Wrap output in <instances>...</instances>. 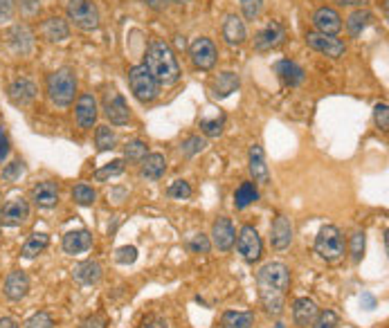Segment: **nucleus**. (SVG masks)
I'll use <instances>...</instances> for the list:
<instances>
[{
	"mask_svg": "<svg viewBox=\"0 0 389 328\" xmlns=\"http://www.w3.org/2000/svg\"><path fill=\"white\" fill-rule=\"evenodd\" d=\"M5 297L10 301H21L23 297H27L30 292V279L23 270H14V272L7 274L5 285H3Z\"/></svg>",
	"mask_w": 389,
	"mask_h": 328,
	"instance_id": "nucleus-14",
	"label": "nucleus"
},
{
	"mask_svg": "<svg viewBox=\"0 0 389 328\" xmlns=\"http://www.w3.org/2000/svg\"><path fill=\"white\" fill-rule=\"evenodd\" d=\"M189 56H191V63L196 65L198 70H212L216 65L218 52H216V45L212 40L200 36L189 45Z\"/></svg>",
	"mask_w": 389,
	"mask_h": 328,
	"instance_id": "nucleus-8",
	"label": "nucleus"
},
{
	"mask_svg": "<svg viewBox=\"0 0 389 328\" xmlns=\"http://www.w3.org/2000/svg\"><path fill=\"white\" fill-rule=\"evenodd\" d=\"M209 248H212V243H209V239L205 234H196V236H191V241H189V250L193 254H207Z\"/></svg>",
	"mask_w": 389,
	"mask_h": 328,
	"instance_id": "nucleus-45",
	"label": "nucleus"
},
{
	"mask_svg": "<svg viewBox=\"0 0 389 328\" xmlns=\"http://www.w3.org/2000/svg\"><path fill=\"white\" fill-rule=\"evenodd\" d=\"M286 38V30H283L281 23L270 21L266 23V27H261L255 36V50L257 52H270L274 47H279Z\"/></svg>",
	"mask_w": 389,
	"mask_h": 328,
	"instance_id": "nucleus-11",
	"label": "nucleus"
},
{
	"mask_svg": "<svg viewBox=\"0 0 389 328\" xmlns=\"http://www.w3.org/2000/svg\"><path fill=\"white\" fill-rule=\"evenodd\" d=\"M124 169H126V162L124 160H113L110 164H106V167H102V169L95 171V180H99V183H102V180L121 176V174H124Z\"/></svg>",
	"mask_w": 389,
	"mask_h": 328,
	"instance_id": "nucleus-37",
	"label": "nucleus"
},
{
	"mask_svg": "<svg viewBox=\"0 0 389 328\" xmlns=\"http://www.w3.org/2000/svg\"><path fill=\"white\" fill-rule=\"evenodd\" d=\"M137 259V250L133 248V245H124V248H119L115 252V261L121 266H128V263H135Z\"/></svg>",
	"mask_w": 389,
	"mask_h": 328,
	"instance_id": "nucleus-46",
	"label": "nucleus"
},
{
	"mask_svg": "<svg viewBox=\"0 0 389 328\" xmlns=\"http://www.w3.org/2000/svg\"><path fill=\"white\" fill-rule=\"evenodd\" d=\"M374 119H376V126L380 130H387L389 128V108H387V104H376Z\"/></svg>",
	"mask_w": 389,
	"mask_h": 328,
	"instance_id": "nucleus-48",
	"label": "nucleus"
},
{
	"mask_svg": "<svg viewBox=\"0 0 389 328\" xmlns=\"http://www.w3.org/2000/svg\"><path fill=\"white\" fill-rule=\"evenodd\" d=\"M7 155H10V137H7L5 126H0V162H5Z\"/></svg>",
	"mask_w": 389,
	"mask_h": 328,
	"instance_id": "nucleus-51",
	"label": "nucleus"
},
{
	"mask_svg": "<svg viewBox=\"0 0 389 328\" xmlns=\"http://www.w3.org/2000/svg\"><path fill=\"white\" fill-rule=\"evenodd\" d=\"M374 21V14H371L369 10H355L349 19H346V32L355 38V36H360L364 30L369 27V23Z\"/></svg>",
	"mask_w": 389,
	"mask_h": 328,
	"instance_id": "nucleus-30",
	"label": "nucleus"
},
{
	"mask_svg": "<svg viewBox=\"0 0 389 328\" xmlns=\"http://www.w3.org/2000/svg\"><path fill=\"white\" fill-rule=\"evenodd\" d=\"M167 171V160L162 153H147L142 160V178L147 180H160Z\"/></svg>",
	"mask_w": 389,
	"mask_h": 328,
	"instance_id": "nucleus-29",
	"label": "nucleus"
},
{
	"mask_svg": "<svg viewBox=\"0 0 389 328\" xmlns=\"http://www.w3.org/2000/svg\"><path fill=\"white\" fill-rule=\"evenodd\" d=\"M248 32H246V23H243L237 14H230L228 19L223 21V38L228 45H241L246 40Z\"/></svg>",
	"mask_w": 389,
	"mask_h": 328,
	"instance_id": "nucleus-27",
	"label": "nucleus"
},
{
	"mask_svg": "<svg viewBox=\"0 0 389 328\" xmlns=\"http://www.w3.org/2000/svg\"><path fill=\"white\" fill-rule=\"evenodd\" d=\"M95 144H97V149H99L102 153H104V151H113V149H115V144H117L115 130H113L110 126H97Z\"/></svg>",
	"mask_w": 389,
	"mask_h": 328,
	"instance_id": "nucleus-34",
	"label": "nucleus"
},
{
	"mask_svg": "<svg viewBox=\"0 0 389 328\" xmlns=\"http://www.w3.org/2000/svg\"><path fill=\"white\" fill-rule=\"evenodd\" d=\"M250 174H252L255 183L259 185H268L270 174H268V164H266V153L259 144L250 146Z\"/></svg>",
	"mask_w": 389,
	"mask_h": 328,
	"instance_id": "nucleus-25",
	"label": "nucleus"
},
{
	"mask_svg": "<svg viewBox=\"0 0 389 328\" xmlns=\"http://www.w3.org/2000/svg\"><path fill=\"white\" fill-rule=\"evenodd\" d=\"M128 86H131L133 95L137 102L142 104H151L158 97V84L156 79L151 77V72L147 70V65H133L128 70Z\"/></svg>",
	"mask_w": 389,
	"mask_h": 328,
	"instance_id": "nucleus-6",
	"label": "nucleus"
},
{
	"mask_svg": "<svg viewBox=\"0 0 389 328\" xmlns=\"http://www.w3.org/2000/svg\"><path fill=\"white\" fill-rule=\"evenodd\" d=\"M52 326H54V319L47 313H36L25 322V328H52Z\"/></svg>",
	"mask_w": 389,
	"mask_h": 328,
	"instance_id": "nucleus-44",
	"label": "nucleus"
},
{
	"mask_svg": "<svg viewBox=\"0 0 389 328\" xmlns=\"http://www.w3.org/2000/svg\"><path fill=\"white\" fill-rule=\"evenodd\" d=\"M40 34H43V38L50 40V43H61V40L70 38V27L61 16H50V19L43 21V25H40Z\"/></svg>",
	"mask_w": 389,
	"mask_h": 328,
	"instance_id": "nucleus-22",
	"label": "nucleus"
},
{
	"mask_svg": "<svg viewBox=\"0 0 389 328\" xmlns=\"http://www.w3.org/2000/svg\"><path fill=\"white\" fill-rule=\"evenodd\" d=\"M144 328H169V322H167L165 317L153 315V317L147 319V322H144Z\"/></svg>",
	"mask_w": 389,
	"mask_h": 328,
	"instance_id": "nucleus-52",
	"label": "nucleus"
},
{
	"mask_svg": "<svg viewBox=\"0 0 389 328\" xmlns=\"http://www.w3.org/2000/svg\"><path fill=\"white\" fill-rule=\"evenodd\" d=\"M340 324V317L333 313V310H322L318 313V317L313 319V328H338Z\"/></svg>",
	"mask_w": 389,
	"mask_h": 328,
	"instance_id": "nucleus-41",
	"label": "nucleus"
},
{
	"mask_svg": "<svg viewBox=\"0 0 389 328\" xmlns=\"http://www.w3.org/2000/svg\"><path fill=\"white\" fill-rule=\"evenodd\" d=\"M63 252L66 254H81V252H88L93 248V236L88 229H72L66 236H63Z\"/></svg>",
	"mask_w": 389,
	"mask_h": 328,
	"instance_id": "nucleus-20",
	"label": "nucleus"
},
{
	"mask_svg": "<svg viewBox=\"0 0 389 328\" xmlns=\"http://www.w3.org/2000/svg\"><path fill=\"white\" fill-rule=\"evenodd\" d=\"M318 303H315L313 299L309 297H299L295 299L293 303V319H295V324L299 328H306V326H311L313 324V319L318 317Z\"/></svg>",
	"mask_w": 389,
	"mask_h": 328,
	"instance_id": "nucleus-24",
	"label": "nucleus"
},
{
	"mask_svg": "<svg viewBox=\"0 0 389 328\" xmlns=\"http://www.w3.org/2000/svg\"><path fill=\"white\" fill-rule=\"evenodd\" d=\"M306 45L315 52L331 56V59H340V56H344L346 52V45L342 40L329 34H320V32H309V34H306Z\"/></svg>",
	"mask_w": 389,
	"mask_h": 328,
	"instance_id": "nucleus-9",
	"label": "nucleus"
},
{
	"mask_svg": "<svg viewBox=\"0 0 389 328\" xmlns=\"http://www.w3.org/2000/svg\"><path fill=\"white\" fill-rule=\"evenodd\" d=\"M234 227H232V220L230 218H216L214 225H212V243L216 250L221 252H228L232 245H234Z\"/></svg>",
	"mask_w": 389,
	"mask_h": 328,
	"instance_id": "nucleus-17",
	"label": "nucleus"
},
{
	"mask_svg": "<svg viewBox=\"0 0 389 328\" xmlns=\"http://www.w3.org/2000/svg\"><path fill=\"white\" fill-rule=\"evenodd\" d=\"M47 95L56 106H70L77 95V77L70 68H59L47 77Z\"/></svg>",
	"mask_w": 389,
	"mask_h": 328,
	"instance_id": "nucleus-3",
	"label": "nucleus"
},
{
	"mask_svg": "<svg viewBox=\"0 0 389 328\" xmlns=\"http://www.w3.org/2000/svg\"><path fill=\"white\" fill-rule=\"evenodd\" d=\"M79 328H106V319H104L102 315H91L81 322Z\"/></svg>",
	"mask_w": 389,
	"mask_h": 328,
	"instance_id": "nucleus-50",
	"label": "nucleus"
},
{
	"mask_svg": "<svg viewBox=\"0 0 389 328\" xmlns=\"http://www.w3.org/2000/svg\"><path fill=\"white\" fill-rule=\"evenodd\" d=\"M66 14L75 23V27H79L81 32L99 30V10H97L93 0H70Z\"/></svg>",
	"mask_w": 389,
	"mask_h": 328,
	"instance_id": "nucleus-5",
	"label": "nucleus"
},
{
	"mask_svg": "<svg viewBox=\"0 0 389 328\" xmlns=\"http://www.w3.org/2000/svg\"><path fill=\"white\" fill-rule=\"evenodd\" d=\"M7 40H10V45L21 54H27L32 52V47H34V34H32V30L27 25H14L7 32Z\"/></svg>",
	"mask_w": 389,
	"mask_h": 328,
	"instance_id": "nucleus-26",
	"label": "nucleus"
},
{
	"mask_svg": "<svg viewBox=\"0 0 389 328\" xmlns=\"http://www.w3.org/2000/svg\"><path fill=\"white\" fill-rule=\"evenodd\" d=\"M205 146H207V139H205V137L193 135V137H189V139H187V142H182L180 151H182L185 158H193V155H196V153L205 151Z\"/></svg>",
	"mask_w": 389,
	"mask_h": 328,
	"instance_id": "nucleus-39",
	"label": "nucleus"
},
{
	"mask_svg": "<svg viewBox=\"0 0 389 328\" xmlns=\"http://www.w3.org/2000/svg\"><path fill=\"white\" fill-rule=\"evenodd\" d=\"M223 328H252L255 326V313H237V310H228L221 317Z\"/></svg>",
	"mask_w": 389,
	"mask_h": 328,
	"instance_id": "nucleus-32",
	"label": "nucleus"
},
{
	"mask_svg": "<svg viewBox=\"0 0 389 328\" xmlns=\"http://www.w3.org/2000/svg\"><path fill=\"white\" fill-rule=\"evenodd\" d=\"M261 5H263V0H241L243 16H246L248 21H255L257 16L261 14Z\"/></svg>",
	"mask_w": 389,
	"mask_h": 328,
	"instance_id": "nucleus-43",
	"label": "nucleus"
},
{
	"mask_svg": "<svg viewBox=\"0 0 389 328\" xmlns=\"http://www.w3.org/2000/svg\"><path fill=\"white\" fill-rule=\"evenodd\" d=\"M23 174H25V164H23L21 160H16L12 164H7V167L3 169V178L10 180V183H14V180H19Z\"/></svg>",
	"mask_w": 389,
	"mask_h": 328,
	"instance_id": "nucleus-47",
	"label": "nucleus"
},
{
	"mask_svg": "<svg viewBox=\"0 0 389 328\" xmlns=\"http://www.w3.org/2000/svg\"><path fill=\"white\" fill-rule=\"evenodd\" d=\"M27 216H30V204L25 198H12L3 209H0V223L7 227L23 225Z\"/></svg>",
	"mask_w": 389,
	"mask_h": 328,
	"instance_id": "nucleus-12",
	"label": "nucleus"
},
{
	"mask_svg": "<svg viewBox=\"0 0 389 328\" xmlns=\"http://www.w3.org/2000/svg\"><path fill=\"white\" fill-rule=\"evenodd\" d=\"M104 115H106V119L115 126H124L126 121L131 119V110H128L124 97H121L117 90H108V93L104 95Z\"/></svg>",
	"mask_w": 389,
	"mask_h": 328,
	"instance_id": "nucleus-10",
	"label": "nucleus"
},
{
	"mask_svg": "<svg viewBox=\"0 0 389 328\" xmlns=\"http://www.w3.org/2000/svg\"><path fill=\"white\" fill-rule=\"evenodd\" d=\"M274 72H277V77L281 79V84H286L290 88L304 84V79H306L304 70L299 68L295 61H288V59H281L274 63Z\"/></svg>",
	"mask_w": 389,
	"mask_h": 328,
	"instance_id": "nucleus-23",
	"label": "nucleus"
},
{
	"mask_svg": "<svg viewBox=\"0 0 389 328\" xmlns=\"http://www.w3.org/2000/svg\"><path fill=\"white\" fill-rule=\"evenodd\" d=\"M32 200H34L40 209H52L56 207V202H59V187L50 183V180L38 183L32 187Z\"/></svg>",
	"mask_w": 389,
	"mask_h": 328,
	"instance_id": "nucleus-19",
	"label": "nucleus"
},
{
	"mask_svg": "<svg viewBox=\"0 0 389 328\" xmlns=\"http://www.w3.org/2000/svg\"><path fill=\"white\" fill-rule=\"evenodd\" d=\"M315 252H318L324 261H329V263L342 259V254H344L342 232H340L335 225H324L320 229L318 239H315Z\"/></svg>",
	"mask_w": 389,
	"mask_h": 328,
	"instance_id": "nucleus-4",
	"label": "nucleus"
},
{
	"mask_svg": "<svg viewBox=\"0 0 389 328\" xmlns=\"http://www.w3.org/2000/svg\"><path fill=\"white\" fill-rule=\"evenodd\" d=\"M72 200H75L79 207H91V204L97 200V194L93 187L88 185H77L75 189H72Z\"/></svg>",
	"mask_w": 389,
	"mask_h": 328,
	"instance_id": "nucleus-36",
	"label": "nucleus"
},
{
	"mask_svg": "<svg viewBox=\"0 0 389 328\" xmlns=\"http://www.w3.org/2000/svg\"><path fill=\"white\" fill-rule=\"evenodd\" d=\"M362 254H364V232H353L351 236V257L355 263H360L362 261Z\"/></svg>",
	"mask_w": 389,
	"mask_h": 328,
	"instance_id": "nucleus-42",
	"label": "nucleus"
},
{
	"mask_svg": "<svg viewBox=\"0 0 389 328\" xmlns=\"http://www.w3.org/2000/svg\"><path fill=\"white\" fill-rule=\"evenodd\" d=\"M169 198H176V200H189L191 198V187L189 183H185V180H176V183L169 185Z\"/></svg>",
	"mask_w": 389,
	"mask_h": 328,
	"instance_id": "nucleus-40",
	"label": "nucleus"
},
{
	"mask_svg": "<svg viewBox=\"0 0 389 328\" xmlns=\"http://www.w3.org/2000/svg\"><path fill=\"white\" fill-rule=\"evenodd\" d=\"M14 12H16L14 0H0V23L12 21L14 19Z\"/></svg>",
	"mask_w": 389,
	"mask_h": 328,
	"instance_id": "nucleus-49",
	"label": "nucleus"
},
{
	"mask_svg": "<svg viewBox=\"0 0 389 328\" xmlns=\"http://www.w3.org/2000/svg\"><path fill=\"white\" fill-rule=\"evenodd\" d=\"M72 279L81 285H93L102 279V266L97 261H81L72 270Z\"/></svg>",
	"mask_w": 389,
	"mask_h": 328,
	"instance_id": "nucleus-28",
	"label": "nucleus"
},
{
	"mask_svg": "<svg viewBox=\"0 0 389 328\" xmlns=\"http://www.w3.org/2000/svg\"><path fill=\"white\" fill-rule=\"evenodd\" d=\"M237 250L248 263H255V261L261 259V239H259V232L252 225H243L239 232V241H237Z\"/></svg>",
	"mask_w": 389,
	"mask_h": 328,
	"instance_id": "nucleus-7",
	"label": "nucleus"
},
{
	"mask_svg": "<svg viewBox=\"0 0 389 328\" xmlns=\"http://www.w3.org/2000/svg\"><path fill=\"white\" fill-rule=\"evenodd\" d=\"M0 328H19V324H16L14 319H10V317H3V319H0Z\"/></svg>",
	"mask_w": 389,
	"mask_h": 328,
	"instance_id": "nucleus-55",
	"label": "nucleus"
},
{
	"mask_svg": "<svg viewBox=\"0 0 389 328\" xmlns=\"http://www.w3.org/2000/svg\"><path fill=\"white\" fill-rule=\"evenodd\" d=\"M75 113H77V121L81 128H93L97 121V115H99V110H97V99L91 93H84L77 99Z\"/></svg>",
	"mask_w": 389,
	"mask_h": 328,
	"instance_id": "nucleus-18",
	"label": "nucleus"
},
{
	"mask_svg": "<svg viewBox=\"0 0 389 328\" xmlns=\"http://www.w3.org/2000/svg\"><path fill=\"white\" fill-rule=\"evenodd\" d=\"M124 158L128 162H142L147 158V142H142V139H131V142L124 146Z\"/></svg>",
	"mask_w": 389,
	"mask_h": 328,
	"instance_id": "nucleus-35",
	"label": "nucleus"
},
{
	"mask_svg": "<svg viewBox=\"0 0 389 328\" xmlns=\"http://www.w3.org/2000/svg\"><path fill=\"white\" fill-rule=\"evenodd\" d=\"M313 25L320 34H329L335 36L340 30H342V19L333 7H320L318 12L313 14Z\"/></svg>",
	"mask_w": 389,
	"mask_h": 328,
	"instance_id": "nucleus-13",
	"label": "nucleus"
},
{
	"mask_svg": "<svg viewBox=\"0 0 389 328\" xmlns=\"http://www.w3.org/2000/svg\"><path fill=\"white\" fill-rule=\"evenodd\" d=\"M147 70L151 72V77L156 79V84L160 86H174L180 79V65L174 50L169 47L165 40H151L147 47Z\"/></svg>",
	"mask_w": 389,
	"mask_h": 328,
	"instance_id": "nucleus-2",
	"label": "nucleus"
},
{
	"mask_svg": "<svg viewBox=\"0 0 389 328\" xmlns=\"http://www.w3.org/2000/svg\"><path fill=\"white\" fill-rule=\"evenodd\" d=\"M270 243L274 250H286L290 243H293V223L290 218H286L283 214H279L272 220L270 227Z\"/></svg>",
	"mask_w": 389,
	"mask_h": 328,
	"instance_id": "nucleus-15",
	"label": "nucleus"
},
{
	"mask_svg": "<svg viewBox=\"0 0 389 328\" xmlns=\"http://www.w3.org/2000/svg\"><path fill=\"white\" fill-rule=\"evenodd\" d=\"M239 86H241V79H239L237 72L225 70L212 79V95L216 97V99H225V97H230L232 93H237Z\"/></svg>",
	"mask_w": 389,
	"mask_h": 328,
	"instance_id": "nucleus-21",
	"label": "nucleus"
},
{
	"mask_svg": "<svg viewBox=\"0 0 389 328\" xmlns=\"http://www.w3.org/2000/svg\"><path fill=\"white\" fill-rule=\"evenodd\" d=\"M7 95H10V102L14 106H30L32 102L36 99V84L32 79L21 77L10 86Z\"/></svg>",
	"mask_w": 389,
	"mask_h": 328,
	"instance_id": "nucleus-16",
	"label": "nucleus"
},
{
	"mask_svg": "<svg viewBox=\"0 0 389 328\" xmlns=\"http://www.w3.org/2000/svg\"><path fill=\"white\" fill-rule=\"evenodd\" d=\"M174 3H180V5H185V3H189V0H174Z\"/></svg>",
	"mask_w": 389,
	"mask_h": 328,
	"instance_id": "nucleus-56",
	"label": "nucleus"
},
{
	"mask_svg": "<svg viewBox=\"0 0 389 328\" xmlns=\"http://www.w3.org/2000/svg\"><path fill=\"white\" fill-rule=\"evenodd\" d=\"M340 5H349V7H364L367 5V0H335Z\"/></svg>",
	"mask_w": 389,
	"mask_h": 328,
	"instance_id": "nucleus-54",
	"label": "nucleus"
},
{
	"mask_svg": "<svg viewBox=\"0 0 389 328\" xmlns=\"http://www.w3.org/2000/svg\"><path fill=\"white\" fill-rule=\"evenodd\" d=\"M200 130L205 133L207 137H218L223 133V126H225V115H218V117L214 119H207V117H202L200 119Z\"/></svg>",
	"mask_w": 389,
	"mask_h": 328,
	"instance_id": "nucleus-38",
	"label": "nucleus"
},
{
	"mask_svg": "<svg viewBox=\"0 0 389 328\" xmlns=\"http://www.w3.org/2000/svg\"><path fill=\"white\" fill-rule=\"evenodd\" d=\"M144 5L151 7V10H156V12H162L165 7L169 5V0H142Z\"/></svg>",
	"mask_w": 389,
	"mask_h": 328,
	"instance_id": "nucleus-53",
	"label": "nucleus"
},
{
	"mask_svg": "<svg viewBox=\"0 0 389 328\" xmlns=\"http://www.w3.org/2000/svg\"><path fill=\"white\" fill-rule=\"evenodd\" d=\"M47 245H50V236L43 234V232H34V234H32L30 239L25 241V245H23L21 257H25V259H34V257H38V254L47 248Z\"/></svg>",
	"mask_w": 389,
	"mask_h": 328,
	"instance_id": "nucleus-31",
	"label": "nucleus"
},
{
	"mask_svg": "<svg viewBox=\"0 0 389 328\" xmlns=\"http://www.w3.org/2000/svg\"><path fill=\"white\" fill-rule=\"evenodd\" d=\"M259 200V189L255 183H241L239 189L234 191V207L246 209L248 204H252Z\"/></svg>",
	"mask_w": 389,
	"mask_h": 328,
	"instance_id": "nucleus-33",
	"label": "nucleus"
},
{
	"mask_svg": "<svg viewBox=\"0 0 389 328\" xmlns=\"http://www.w3.org/2000/svg\"><path fill=\"white\" fill-rule=\"evenodd\" d=\"M257 285H259V299H261L266 313L279 317L283 313V301H286V290L290 288V270L270 261L257 272Z\"/></svg>",
	"mask_w": 389,
	"mask_h": 328,
	"instance_id": "nucleus-1",
	"label": "nucleus"
}]
</instances>
